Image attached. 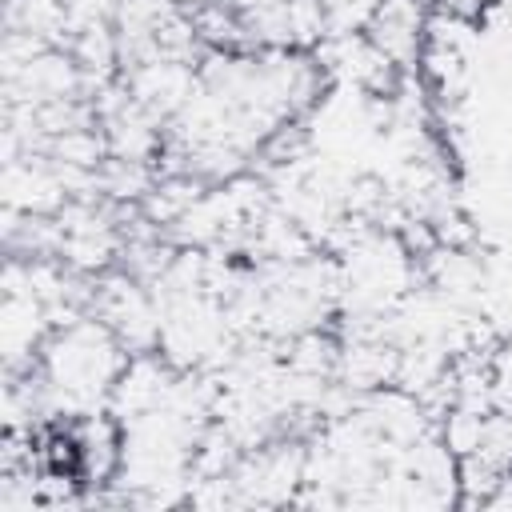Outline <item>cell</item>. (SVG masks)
<instances>
[{
    "label": "cell",
    "mask_w": 512,
    "mask_h": 512,
    "mask_svg": "<svg viewBox=\"0 0 512 512\" xmlns=\"http://www.w3.org/2000/svg\"><path fill=\"white\" fill-rule=\"evenodd\" d=\"M44 372L48 384L68 400H96L100 392L116 388L124 372L120 340L108 324H72L56 332V340L44 348Z\"/></svg>",
    "instance_id": "1"
},
{
    "label": "cell",
    "mask_w": 512,
    "mask_h": 512,
    "mask_svg": "<svg viewBox=\"0 0 512 512\" xmlns=\"http://www.w3.org/2000/svg\"><path fill=\"white\" fill-rule=\"evenodd\" d=\"M424 0H380L368 16V44L388 60L404 64L424 48Z\"/></svg>",
    "instance_id": "2"
},
{
    "label": "cell",
    "mask_w": 512,
    "mask_h": 512,
    "mask_svg": "<svg viewBox=\"0 0 512 512\" xmlns=\"http://www.w3.org/2000/svg\"><path fill=\"white\" fill-rule=\"evenodd\" d=\"M432 4V12H440L444 20H452V24H476V20H484L500 0H428Z\"/></svg>",
    "instance_id": "3"
}]
</instances>
